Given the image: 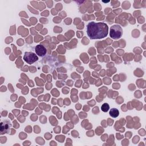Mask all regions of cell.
Segmentation results:
<instances>
[{"mask_svg":"<svg viewBox=\"0 0 146 146\" xmlns=\"http://www.w3.org/2000/svg\"><path fill=\"white\" fill-rule=\"evenodd\" d=\"M11 124L9 120H5L1 123V134L7 133L11 127Z\"/></svg>","mask_w":146,"mask_h":146,"instance_id":"obj_4","label":"cell"},{"mask_svg":"<svg viewBox=\"0 0 146 146\" xmlns=\"http://www.w3.org/2000/svg\"><path fill=\"white\" fill-rule=\"evenodd\" d=\"M35 50L36 52V54L40 56H43L44 55H46V53L47 52L46 48L41 45V44H38L37 46H36L35 48Z\"/></svg>","mask_w":146,"mask_h":146,"instance_id":"obj_5","label":"cell"},{"mask_svg":"<svg viewBox=\"0 0 146 146\" xmlns=\"http://www.w3.org/2000/svg\"><path fill=\"white\" fill-rule=\"evenodd\" d=\"M110 109V106L108 103H104L102 104V107H101V110L103 111V112H107Z\"/></svg>","mask_w":146,"mask_h":146,"instance_id":"obj_7","label":"cell"},{"mask_svg":"<svg viewBox=\"0 0 146 146\" xmlns=\"http://www.w3.org/2000/svg\"><path fill=\"white\" fill-rule=\"evenodd\" d=\"M108 33V25L104 22H90L87 25V34L90 39H102Z\"/></svg>","mask_w":146,"mask_h":146,"instance_id":"obj_1","label":"cell"},{"mask_svg":"<svg viewBox=\"0 0 146 146\" xmlns=\"http://www.w3.org/2000/svg\"><path fill=\"white\" fill-rule=\"evenodd\" d=\"M123 35V30L118 25H113L110 30V36L111 38L117 39L120 38Z\"/></svg>","mask_w":146,"mask_h":146,"instance_id":"obj_2","label":"cell"},{"mask_svg":"<svg viewBox=\"0 0 146 146\" xmlns=\"http://www.w3.org/2000/svg\"><path fill=\"white\" fill-rule=\"evenodd\" d=\"M109 114L112 117H117L119 115V110L117 109V108H111L110 110V112H109Z\"/></svg>","mask_w":146,"mask_h":146,"instance_id":"obj_6","label":"cell"},{"mask_svg":"<svg viewBox=\"0 0 146 146\" xmlns=\"http://www.w3.org/2000/svg\"><path fill=\"white\" fill-rule=\"evenodd\" d=\"M23 59L28 64H31L37 61L38 60V58L34 52H26L23 56Z\"/></svg>","mask_w":146,"mask_h":146,"instance_id":"obj_3","label":"cell"}]
</instances>
